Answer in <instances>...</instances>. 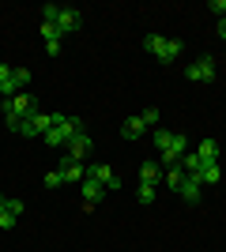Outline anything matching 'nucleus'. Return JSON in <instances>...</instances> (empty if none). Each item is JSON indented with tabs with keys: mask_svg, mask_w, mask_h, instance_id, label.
I'll list each match as a JSON object with an SVG mask.
<instances>
[{
	"mask_svg": "<svg viewBox=\"0 0 226 252\" xmlns=\"http://www.w3.org/2000/svg\"><path fill=\"white\" fill-rule=\"evenodd\" d=\"M42 38H45V45H61L65 34L57 31V23H42Z\"/></svg>",
	"mask_w": 226,
	"mask_h": 252,
	"instance_id": "nucleus-19",
	"label": "nucleus"
},
{
	"mask_svg": "<svg viewBox=\"0 0 226 252\" xmlns=\"http://www.w3.org/2000/svg\"><path fill=\"white\" fill-rule=\"evenodd\" d=\"M143 49H147L151 57H159L162 64H173L177 53H181V42H177V38H162V34H147V38H143Z\"/></svg>",
	"mask_w": 226,
	"mask_h": 252,
	"instance_id": "nucleus-2",
	"label": "nucleus"
},
{
	"mask_svg": "<svg viewBox=\"0 0 226 252\" xmlns=\"http://www.w3.org/2000/svg\"><path fill=\"white\" fill-rule=\"evenodd\" d=\"M34 109H38V102L27 91H19L15 98H4V117H31Z\"/></svg>",
	"mask_w": 226,
	"mask_h": 252,
	"instance_id": "nucleus-3",
	"label": "nucleus"
},
{
	"mask_svg": "<svg viewBox=\"0 0 226 252\" xmlns=\"http://www.w3.org/2000/svg\"><path fill=\"white\" fill-rule=\"evenodd\" d=\"M91 151H95V143H91V136H72L65 147V158H72V162H83V158H91Z\"/></svg>",
	"mask_w": 226,
	"mask_h": 252,
	"instance_id": "nucleus-7",
	"label": "nucleus"
},
{
	"mask_svg": "<svg viewBox=\"0 0 226 252\" xmlns=\"http://www.w3.org/2000/svg\"><path fill=\"white\" fill-rule=\"evenodd\" d=\"M57 8H61V4H45V8H42V23H53L57 19Z\"/></svg>",
	"mask_w": 226,
	"mask_h": 252,
	"instance_id": "nucleus-25",
	"label": "nucleus"
},
{
	"mask_svg": "<svg viewBox=\"0 0 226 252\" xmlns=\"http://www.w3.org/2000/svg\"><path fill=\"white\" fill-rule=\"evenodd\" d=\"M4 207H8L11 215H23V200H8V203H4Z\"/></svg>",
	"mask_w": 226,
	"mask_h": 252,
	"instance_id": "nucleus-27",
	"label": "nucleus"
},
{
	"mask_svg": "<svg viewBox=\"0 0 226 252\" xmlns=\"http://www.w3.org/2000/svg\"><path fill=\"white\" fill-rule=\"evenodd\" d=\"M11 83H15V91H27V83H31V68H11Z\"/></svg>",
	"mask_w": 226,
	"mask_h": 252,
	"instance_id": "nucleus-20",
	"label": "nucleus"
},
{
	"mask_svg": "<svg viewBox=\"0 0 226 252\" xmlns=\"http://www.w3.org/2000/svg\"><path fill=\"white\" fill-rule=\"evenodd\" d=\"M185 75H189L193 83H211V79H215V61H211V57H200V61H193L185 68Z\"/></svg>",
	"mask_w": 226,
	"mask_h": 252,
	"instance_id": "nucleus-5",
	"label": "nucleus"
},
{
	"mask_svg": "<svg viewBox=\"0 0 226 252\" xmlns=\"http://www.w3.org/2000/svg\"><path fill=\"white\" fill-rule=\"evenodd\" d=\"M200 192H204V181L196 177V173H185V185H181V200H185V203H196V200H200Z\"/></svg>",
	"mask_w": 226,
	"mask_h": 252,
	"instance_id": "nucleus-9",
	"label": "nucleus"
},
{
	"mask_svg": "<svg viewBox=\"0 0 226 252\" xmlns=\"http://www.w3.org/2000/svg\"><path fill=\"white\" fill-rule=\"evenodd\" d=\"M177 166H181L185 173H200V169H204V162L196 158V151H185V155H181V162H177Z\"/></svg>",
	"mask_w": 226,
	"mask_h": 252,
	"instance_id": "nucleus-16",
	"label": "nucleus"
},
{
	"mask_svg": "<svg viewBox=\"0 0 226 252\" xmlns=\"http://www.w3.org/2000/svg\"><path fill=\"white\" fill-rule=\"evenodd\" d=\"M136 196H140V203H143V207H151L159 192H155V185H140V192H136Z\"/></svg>",
	"mask_w": 226,
	"mask_h": 252,
	"instance_id": "nucleus-21",
	"label": "nucleus"
},
{
	"mask_svg": "<svg viewBox=\"0 0 226 252\" xmlns=\"http://www.w3.org/2000/svg\"><path fill=\"white\" fill-rule=\"evenodd\" d=\"M57 31L61 34H72V31H79V23H83V15H79V11L75 8H68V4H61V8H57Z\"/></svg>",
	"mask_w": 226,
	"mask_h": 252,
	"instance_id": "nucleus-8",
	"label": "nucleus"
},
{
	"mask_svg": "<svg viewBox=\"0 0 226 252\" xmlns=\"http://www.w3.org/2000/svg\"><path fill=\"white\" fill-rule=\"evenodd\" d=\"M162 181V166L159 162H143L140 166V185H159Z\"/></svg>",
	"mask_w": 226,
	"mask_h": 252,
	"instance_id": "nucleus-13",
	"label": "nucleus"
},
{
	"mask_svg": "<svg viewBox=\"0 0 226 252\" xmlns=\"http://www.w3.org/2000/svg\"><path fill=\"white\" fill-rule=\"evenodd\" d=\"M8 79H11V68H8V64H0V87H8Z\"/></svg>",
	"mask_w": 226,
	"mask_h": 252,
	"instance_id": "nucleus-28",
	"label": "nucleus"
},
{
	"mask_svg": "<svg viewBox=\"0 0 226 252\" xmlns=\"http://www.w3.org/2000/svg\"><path fill=\"white\" fill-rule=\"evenodd\" d=\"M170 143H173L170 128H155V147H159V155H162V151H170Z\"/></svg>",
	"mask_w": 226,
	"mask_h": 252,
	"instance_id": "nucleus-18",
	"label": "nucleus"
},
{
	"mask_svg": "<svg viewBox=\"0 0 226 252\" xmlns=\"http://www.w3.org/2000/svg\"><path fill=\"white\" fill-rule=\"evenodd\" d=\"M219 155H223V151H219V143H215V139H204V143L196 147V158H200L204 166H215V162H219Z\"/></svg>",
	"mask_w": 226,
	"mask_h": 252,
	"instance_id": "nucleus-12",
	"label": "nucleus"
},
{
	"mask_svg": "<svg viewBox=\"0 0 226 252\" xmlns=\"http://www.w3.org/2000/svg\"><path fill=\"white\" fill-rule=\"evenodd\" d=\"M61 185H65L61 169H49V173H45V189H61Z\"/></svg>",
	"mask_w": 226,
	"mask_h": 252,
	"instance_id": "nucleus-22",
	"label": "nucleus"
},
{
	"mask_svg": "<svg viewBox=\"0 0 226 252\" xmlns=\"http://www.w3.org/2000/svg\"><path fill=\"white\" fill-rule=\"evenodd\" d=\"M162 181H166V189L181 192V185H185V169H181V166H170V169H166V177H162Z\"/></svg>",
	"mask_w": 226,
	"mask_h": 252,
	"instance_id": "nucleus-15",
	"label": "nucleus"
},
{
	"mask_svg": "<svg viewBox=\"0 0 226 252\" xmlns=\"http://www.w3.org/2000/svg\"><path fill=\"white\" fill-rule=\"evenodd\" d=\"M15 222H19V215H11L8 207L0 211V230H11V226H15Z\"/></svg>",
	"mask_w": 226,
	"mask_h": 252,
	"instance_id": "nucleus-23",
	"label": "nucleus"
},
{
	"mask_svg": "<svg viewBox=\"0 0 226 252\" xmlns=\"http://www.w3.org/2000/svg\"><path fill=\"white\" fill-rule=\"evenodd\" d=\"M215 31H219V38H226V19H219V27H215Z\"/></svg>",
	"mask_w": 226,
	"mask_h": 252,
	"instance_id": "nucleus-29",
	"label": "nucleus"
},
{
	"mask_svg": "<svg viewBox=\"0 0 226 252\" xmlns=\"http://www.w3.org/2000/svg\"><path fill=\"white\" fill-rule=\"evenodd\" d=\"M87 177H95V181H98V185H102L106 192H117V189H121V177H117V173H113L109 166H102V162L87 166Z\"/></svg>",
	"mask_w": 226,
	"mask_h": 252,
	"instance_id": "nucleus-6",
	"label": "nucleus"
},
{
	"mask_svg": "<svg viewBox=\"0 0 226 252\" xmlns=\"http://www.w3.org/2000/svg\"><path fill=\"white\" fill-rule=\"evenodd\" d=\"M49 125H53V117L49 113H42V109H34L27 121H23V128H19V136L23 139H31V136H45L49 132Z\"/></svg>",
	"mask_w": 226,
	"mask_h": 252,
	"instance_id": "nucleus-4",
	"label": "nucleus"
},
{
	"mask_svg": "<svg viewBox=\"0 0 226 252\" xmlns=\"http://www.w3.org/2000/svg\"><path fill=\"white\" fill-rule=\"evenodd\" d=\"M79 185H83V207H95V203L102 200V196H106V189H102V185H98L95 177H83Z\"/></svg>",
	"mask_w": 226,
	"mask_h": 252,
	"instance_id": "nucleus-11",
	"label": "nucleus"
},
{
	"mask_svg": "<svg viewBox=\"0 0 226 252\" xmlns=\"http://www.w3.org/2000/svg\"><path fill=\"white\" fill-rule=\"evenodd\" d=\"M4 203H8V200H4V196H0V211H4Z\"/></svg>",
	"mask_w": 226,
	"mask_h": 252,
	"instance_id": "nucleus-30",
	"label": "nucleus"
},
{
	"mask_svg": "<svg viewBox=\"0 0 226 252\" xmlns=\"http://www.w3.org/2000/svg\"><path fill=\"white\" fill-rule=\"evenodd\" d=\"M143 128H147V125H143V117H129V121L121 125V136H125V139H140Z\"/></svg>",
	"mask_w": 226,
	"mask_h": 252,
	"instance_id": "nucleus-14",
	"label": "nucleus"
},
{
	"mask_svg": "<svg viewBox=\"0 0 226 252\" xmlns=\"http://www.w3.org/2000/svg\"><path fill=\"white\" fill-rule=\"evenodd\" d=\"M207 11H219V19H226V0H211Z\"/></svg>",
	"mask_w": 226,
	"mask_h": 252,
	"instance_id": "nucleus-26",
	"label": "nucleus"
},
{
	"mask_svg": "<svg viewBox=\"0 0 226 252\" xmlns=\"http://www.w3.org/2000/svg\"><path fill=\"white\" fill-rule=\"evenodd\" d=\"M61 177H65V185H79L87 177V169L79 162H72V158H61Z\"/></svg>",
	"mask_w": 226,
	"mask_h": 252,
	"instance_id": "nucleus-10",
	"label": "nucleus"
},
{
	"mask_svg": "<svg viewBox=\"0 0 226 252\" xmlns=\"http://www.w3.org/2000/svg\"><path fill=\"white\" fill-rule=\"evenodd\" d=\"M143 125H147V128H155V125H159V109H143Z\"/></svg>",
	"mask_w": 226,
	"mask_h": 252,
	"instance_id": "nucleus-24",
	"label": "nucleus"
},
{
	"mask_svg": "<svg viewBox=\"0 0 226 252\" xmlns=\"http://www.w3.org/2000/svg\"><path fill=\"white\" fill-rule=\"evenodd\" d=\"M196 177L204 181V185H219V181H223V169H219V162H215V166H204Z\"/></svg>",
	"mask_w": 226,
	"mask_h": 252,
	"instance_id": "nucleus-17",
	"label": "nucleus"
},
{
	"mask_svg": "<svg viewBox=\"0 0 226 252\" xmlns=\"http://www.w3.org/2000/svg\"><path fill=\"white\" fill-rule=\"evenodd\" d=\"M72 136H83V121L79 117H65V113H53V125H49V132H45V143L49 147H68V139Z\"/></svg>",
	"mask_w": 226,
	"mask_h": 252,
	"instance_id": "nucleus-1",
	"label": "nucleus"
}]
</instances>
